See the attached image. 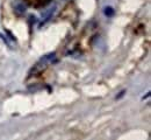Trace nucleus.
<instances>
[{
  "instance_id": "f03ea898",
  "label": "nucleus",
  "mask_w": 151,
  "mask_h": 140,
  "mask_svg": "<svg viewBox=\"0 0 151 140\" xmlns=\"http://www.w3.org/2000/svg\"><path fill=\"white\" fill-rule=\"evenodd\" d=\"M104 13H105V15L106 17H108V18H112L114 15V9L112 7H105V9H104Z\"/></svg>"
},
{
  "instance_id": "7ed1b4c3",
  "label": "nucleus",
  "mask_w": 151,
  "mask_h": 140,
  "mask_svg": "<svg viewBox=\"0 0 151 140\" xmlns=\"http://www.w3.org/2000/svg\"><path fill=\"white\" fill-rule=\"evenodd\" d=\"M124 94H126V91H124V90H123V91H121V92H120V95H119V96H116V98H117V99H119V98H121Z\"/></svg>"
},
{
  "instance_id": "f257e3e1",
  "label": "nucleus",
  "mask_w": 151,
  "mask_h": 140,
  "mask_svg": "<svg viewBox=\"0 0 151 140\" xmlns=\"http://www.w3.org/2000/svg\"><path fill=\"white\" fill-rule=\"evenodd\" d=\"M54 11H55V8H50L48 12H45V13H44V20H43V22H42V23H45L47 21L51 18V15L54 14Z\"/></svg>"
}]
</instances>
